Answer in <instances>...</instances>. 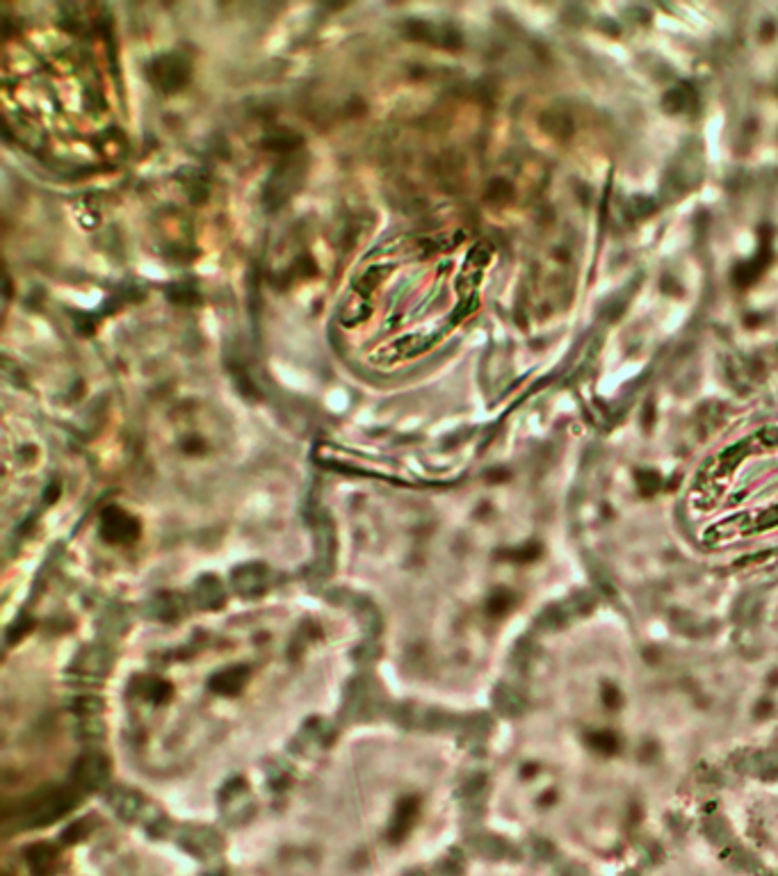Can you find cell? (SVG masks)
<instances>
[{
    "label": "cell",
    "mask_w": 778,
    "mask_h": 876,
    "mask_svg": "<svg viewBox=\"0 0 778 876\" xmlns=\"http://www.w3.org/2000/svg\"><path fill=\"white\" fill-rule=\"evenodd\" d=\"M628 210L632 217H646L650 213H655V203L653 198H646V196H635L632 201L628 203Z\"/></svg>",
    "instance_id": "cell-4"
},
{
    "label": "cell",
    "mask_w": 778,
    "mask_h": 876,
    "mask_svg": "<svg viewBox=\"0 0 778 876\" xmlns=\"http://www.w3.org/2000/svg\"><path fill=\"white\" fill-rule=\"evenodd\" d=\"M541 124L545 131L557 137H568L573 133V119H571V114L564 110H548L541 116Z\"/></svg>",
    "instance_id": "cell-2"
},
{
    "label": "cell",
    "mask_w": 778,
    "mask_h": 876,
    "mask_svg": "<svg viewBox=\"0 0 778 876\" xmlns=\"http://www.w3.org/2000/svg\"><path fill=\"white\" fill-rule=\"evenodd\" d=\"M772 32H776V26L774 23H764V28H762V34H764V39H769V34Z\"/></svg>",
    "instance_id": "cell-5"
},
{
    "label": "cell",
    "mask_w": 778,
    "mask_h": 876,
    "mask_svg": "<svg viewBox=\"0 0 778 876\" xmlns=\"http://www.w3.org/2000/svg\"><path fill=\"white\" fill-rule=\"evenodd\" d=\"M769 263H772V249L767 247V242H764V247L756 253V258L735 267V276H733L735 283L737 286H751L753 281H758L760 274L764 272V267H767Z\"/></svg>",
    "instance_id": "cell-1"
},
{
    "label": "cell",
    "mask_w": 778,
    "mask_h": 876,
    "mask_svg": "<svg viewBox=\"0 0 778 876\" xmlns=\"http://www.w3.org/2000/svg\"><path fill=\"white\" fill-rule=\"evenodd\" d=\"M662 103H665V108L669 112H684L696 105V94L689 85H680L676 89H669Z\"/></svg>",
    "instance_id": "cell-3"
}]
</instances>
